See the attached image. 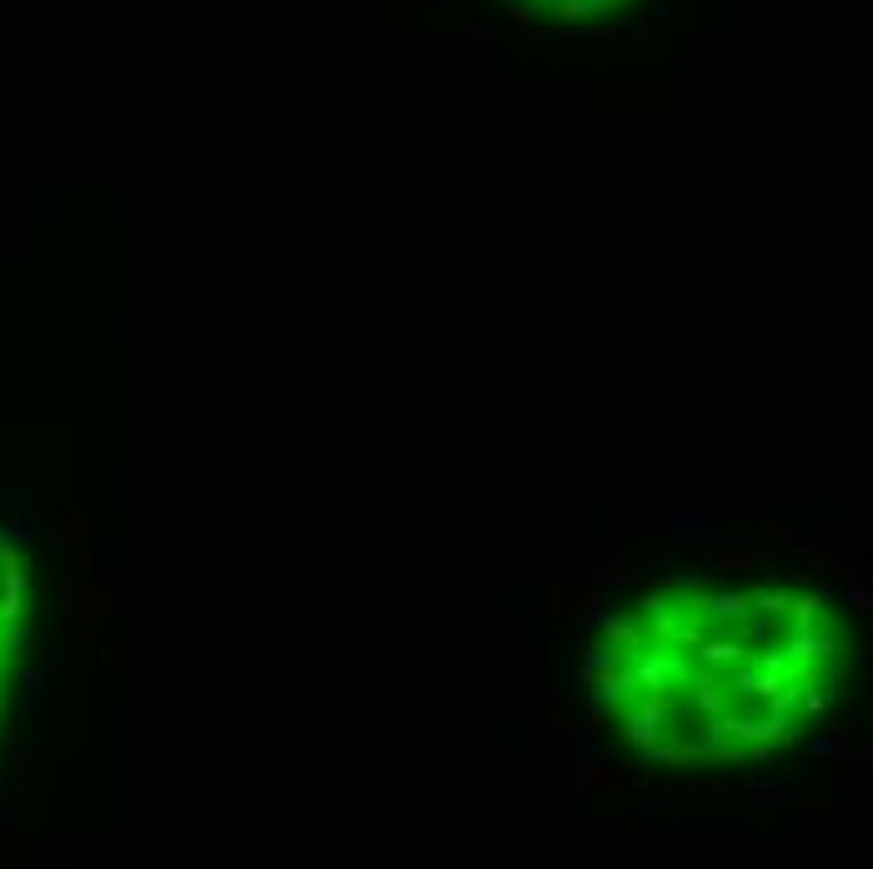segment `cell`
Masks as SVG:
<instances>
[{
    "instance_id": "6da1fadb",
    "label": "cell",
    "mask_w": 873,
    "mask_h": 869,
    "mask_svg": "<svg viewBox=\"0 0 873 869\" xmlns=\"http://www.w3.org/2000/svg\"><path fill=\"white\" fill-rule=\"evenodd\" d=\"M597 633L607 639V649H623V653L643 649V629H637L633 619H623V613H613V609L597 613Z\"/></svg>"
},
{
    "instance_id": "7a4b0ae2",
    "label": "cell",
    "mask_w": 873,
    "mask_h": 869,
    "mask_svg": "<svg viewBox=\"0 0 873 869\" xmlns=\"http://www.w3.org/2000/svg\"><path fill=\"white\" fill-rule=\"evenodd\" d=\"M673 794H678V799H733L738 784H728V779H673Z\"/></svg>"
},
{
    "instance_id": "3957f363",
    "label": "cell",
    "mask_w": 873,
    "mask_h": 869,
    "mask_svg": "<svg viewBox=\"0 0 873 869\" xmlns=\"http://www.w3.org/2000/svg\"><path fill=\"white\" fill-rule=\"evenodd\" d=\"M793 593H798V588H793ZM829 598H833V588H819V593H798V598H788V619H793V629H803V623L819 619Z\"/></svg>"
},
{
    "instance_id": "277c9868",
    "label": "cell",
    "mask_w": 873,
    "mask_h": 869,
    "mask_svg": "<svg viewBox=\"0 0 873 869\" xmlns=\"http://www.w3.org/2000/svg\"><path fill=\"white\" fill-rule=\"evenodd\" d=\"M587 789H597V794H617V789H647V779H627V774H617L613 764H597V759H593V774H587Z\"/></svg>"
},
{
    "instance_id": "5b68a950",
    "label": "cell",
    "mask_w": 873,
    "mask_h": 869,
    "mask_svg": "<svg viewBox=\"0 0 873 869\" xmlns=\"http://www.w3.org/2000/svg\"><path fill=\"white\" fill-rule=\"evenodd\" d=\"M703 598H708L703 609H708L713 619H743V613H753V598H748V593H713V588H708Z\"/></svg>"
},
{
    "instance_id": "8992f818",
    "label": "cell",
    "mask_w": 873,
    "mask_h": 869,
    "mask_svg": "<svg viewBox=\"0 0 873 869\" xmlns=\"http://www.w3.org/2000/svg\"><path fill=\"white\" fill-rule=\"evenodd\" d=\"M587 583L593 588H607V583H627V568H623V553H597L593 558V573H587Z\"/></svg>"
},
{
    "instance_id": "52a82bcc",
    "label": "cell",
    "mask_w": 873,
    "mask_h": 869,
    "mask_svg": "<svg viewBox=\"0 0 873 869\" xmlns=\"http://www.w3.org/2000/svg\"><path fill=\"white\" fill-rule=\"evenodd\" d=\"M713 563L718 568H733V573H748V568H758V553L748 543H723V548H713Z\"/></svg>"
},
{
    "instance_id": "ba28073f",
    "label": "cell",
    "mask_w": 873,
    "mask_h": 869,
    "mask_svg": "<svg viewBox=\"0 0 873 869\" xmlns=\"http://www.w3.org/2000/svg\"><path fill=\"white\" fill-rule=\"evenodd\" d=\"M567 613L572 619H582V623H593L597 613H603V588H577V593H567Z\"/></svg>"
},
{
    "instance_id": "9c48e42d",
    "label": "cell",
    "mask_w": 873,
    "mask_h": 869,
    "mask_svg": "<svg viewBox=\"0 0 873 869\" xmlns=\"http://www.w3.org/2000/svg\"><path fill=\"white\" fill-rule=\"evenodd\" d=\"M61 663H65V669H86V663H91V633H86V629H71V633H65Z\"/></svg>"
},
{
    "instance_id": "30bf717a",
    "label": "cell",
    "mask_w": 873,
    "mask_h": 869,
    "mask_svg": "<svg viewBox=\"0 0 873 869\" xmlns=\"http://www.w3.org/2000/svg\"><path fill=\"white\" fill-rule=\"evenodd\" d=\"M587 774H593V754L582 749V739L567 744V784L572 789H587Z\"/></svg>"
},
{
    "instance_id": "8fae6325",
    "label": "cell",
    "mask_w": 873,
    "mask_h": 869,
    "mask_svg": "<svg viewBox=\"0 0 873 869\" xmlns=\"http://www.w3.org/2000/svg\"><path fill=\"white\" fill-rule=\"evenodd\" d=\"M738 794L753 805H793V789H783V784H738Z\"/></svg>"
},
{
    "instance_id": "7c38bea8",
    "label": "cell",
    "mask_w": 873,
    "mask_h": 869,
    "mask_svg": "<svg viewBox=\"0 0 873 869\" xmlns=\"http://www.w3.org/2000/svg\"><path fill=\"white\" fill-rule=\"evenodd\" d=\"M758 543H768V548H778V553H793V543H798V532L788 528V522H758Z\"/></svg>"
},
{
    "instance_id": "4fadbf2b",
    "label": "cell",
    "mask_w": 873,
    "mask_h": 869,
    "mask_svg": "<svg viewBox=\"0 0 873 869\" xmlns=\"http://www.w3.org/2000/svg\"><path fill=\"white\" fill-rule=\"evenodd\" d=\"M843 598L853 603V613H873V588H868V578H863V573L843 578Z\"/></svg>"
},
{
    "instance_id": "5bb4252c",
    "label": "cell",
    "mask_w": 873,
    "mask_h": 869,
    "mask_svg": "<svg viewBox=\"0 0 873 869\" xmlns=\"http://www.w3.org/2000/svg\"><path fill=\"white\" fill-rule=\"evenodd\" d=\"M55 522H61V538H65L71 548H81V543H86V513H81V508L55 513Z\"/></svg>"
},
{
    "instance_id": "9a60e30c",
    "label": "cell",
    "mask_w": 873,
    "mask_h": 869,
    "mask_svg": "<svg viewBox=\"0 0 873 869\" xmlns=\"http://www.w3.org/2000/svg\"><path fill=\"white\" fill-rule=\"evenodd\" d=\"M467 41H472L477 51H502L507 31H502V25H467Z\"/></svg>"
},
{
    "instance_id": "2e32d148",
    "label": "cell",
    "mask_w": 873,
    "mask_h": 869,
    "mask_svg": "<svg viewBox=\"0 0 873 869\" xmlns=\"http://www.w3.org/2000/svg\"><path fill=\"white\" fill-rule=\"evenodd\" d=\"M633 528L637 532H668L673 518H668V508H637L633 513Z\"/></svg>"
},
{
    "instance_id": "e0dca14e",
    "label": "cell",
    "mask_w": 873,
    "mask_h": 869,
    "mask_svg": "<svg viewBox=\"0 0 873 869\" xmlns=\"http://www.w3.org/2000/svg\"><path fill=\"white\" fill-rule=\"evenodd\" d=\"M593 829H603V835H627V829H637L633 815H597Z\"/></svg>"
},
{
    "instance_id": "ac0fdd59",
    "label": "cell",
    "mask_w": 873,
    "mask_h": 869,
    "mask_svg": "<svg viewBox=\"0 0 873 869\" xmlns=\"http://www.w3.org/2000/svg\"><path fill=\"white\" fill-rule=\"evenodd\" d=\"M507 25H532V5L522 0V5H512V15H507Z\"/></svg>"
},
{
    "instance_id": "d6986e66",
    "label": "cell",
    "mask_w": 873,
    "mask_h": 869,
    "mask_svg": "<svg viewBox=\"0 0 873 869\" xmlns=\"http://www.w3.org/2000/svg\"><path fill=\"white\" fill-rule=\"evenodd\" d=\"M417 15H422L417 0H397V21H417Z\"/></svg>"
},
{
    "instance_id": "ffe728a7",
    "label": "cell",
    "mask_w": 873,
    "mask_h": 869,
    "mask_svg": "<svg viewBox=\"0 0 873 869\" xmlns=\"http://www.w3.org/2000/svg\"><path fill=\"white\" fill-rule=\"evenodd\" d=\"M427 5H437V11H462L467 0H427Z\"/></svg>"
},
{
    "instance_id": "44dd1931",
    "label": "cell",
    "mask_w": 873,
    "mask_h": 869,
    "mask_svg": "<svg viewBox=\"0 0 873 869\" xmlns=\"http://www.w3.org/2000/svg\"><path fill=\"white\" fill-rule=\"evenodd\" d=\"M0 829H5V805H0Z\"/></svg>"
}]
</instances>
